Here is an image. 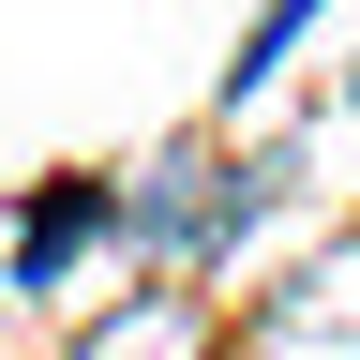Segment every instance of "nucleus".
<instances>
[{"label": "nucleus", "instance_id": "f257e3e1", "mask_svg": "<svg viewBox=\"0 0 360 360\" xmlns=\"http://www.w3.org/2000/svg\"><path fill=\"white\" fill-rule=\"evenodd\" d=\"M240 360H360V225H345V240H315L285 285L255 300Z\"/></svg>", "mask_w": 360, "mask_h": 360}, {"label": "nucleus", "instance_id": "f03ea898", "mask_svg": "<svg viewBox=\"0 0 360 360\" xmlns=\"http://www.w3.org/2000/svg\"><path fill=\"white\" fill-rule=\"evenodd\" d=\"M60 360H225V330H210V300H180V285H120Z\"/></svg>", "mask_w": 360, "mask_h": 360}, {"label": "nucleus", "instance_id": "7ed1b4c3", "mask_svg": "<svg viewBox=\"0 0 360 360\" xmlns=\"http://www.w3.org/2000/svg\"><path fill=\"white\" fill-rule=\"evenodd\" d=\"M90 210H105V195H45V210H30V285H60V255H75Z\"/></svg>", "mask_w": 360, "mask_h": 360}, {"label": "nucleus", "instance_id": "20e7f679", "mask_svg": "<svg viewBox=\"0 0 360 360\" xmlns=\"http://www.w3.org/2000/svg\"><path fill=\"white\" fill-rule=\"evenodd\" d=\"M345 105H360V60H345Z\"/></svg>", "mask_w": 360, "mask_h": 360}]
</instances>
